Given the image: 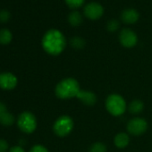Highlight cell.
I'll return each instance as SVG.
<instances>
[{
	"mask_svg": "<svg viewBox=\"0 0 152 152\" xmlns=\"http://www.w3.org/2000/svg\"><path fill=\"white\" fill-rule=\"evenodd\" d=\"M5 112H7V107L4 103L0 102V115L5 113Z\"/></svg>",
	"mask_w": 152,
	"mask_h": 152,
	"instance_id": "cell-25",
	"label": "cell"
},
{
	"mask_svg": "<svg viewBox=\"0 0 152 152\" xmlns=\"http://www.w3.org/2000/svg\"><path fill=\"white\" fill-rule=\"evenodd\" d=\"M77 98L82 103L86 106H93L97 103V96L94 92L90 91H83L81 90L77 95Z\"/></svg>",
	"mask_w": 152,
	"mask_h": 152,
	"instance_id": "cell-10",
	"label": "cell"
},
{
	"mask_svg": "<svg viewBox=\"0 0 152 152\" xmlns=\"http://www.w3.org/2000/svg\"><path fill=\"white\" fill-rule=\"evenodd\" d=\"M121 19L124 23L132 24L139 20V13L132 8H127L121 14Z\"/></svg>",
	"mask_w": 152,
	"mask_h": 152,
	"instance_id": "cell-11",
	"label": "cell"
},
{
	"mask_svg": "<svg viewBox=\"0 0 152 152\" xmlns=\"http://www.w3.org/2000/svg\"><path fill=\"white\" fill-rule=\"evenodd\" d=\"M15 123V116L7 111L0 115V124L5 126H10Z\"/></svg>",
	"mask_w": 152,
	"mask_h": 152,
	"instance_id": "cell-16",
	"label": "cell"
},
{
	"mask_svg": "<svg viewBox=\"0 0 152 152\" xmlns=\"http://www.w3.org/2000/svg\"><path fill=\"white\" fill-rule=\"evenodd\" d=\"M73 129V121L72 119L66 115L59 116L53 125V131L56 135L58 137L67 136Z\"/></svg>",
	"mask_w": 152,
	"mask_h": 152,
	"instance_id": "cell-4",
	"label": "cell"
},
{
	"mask_svg": "<svg viewBox=\"0 0 152 152\" xmlns=\"http://www.w3.org/2000/svg\"><path fill=\"white\" fill-rule=\"evenodd\" d=\"M144 109V104L140 99H134L132 100L130 105L128 106V110L132 115H138L142 112Z\"/></svg>",
	"mask_w": 152,
	"mask_h": 152,
	"instance_id": "cell-13",
	"label": "cell"
},
{
	"mask_svg": "<svg viewBox=\"0 0 152 152\" xmlns=\"http://www.w3.org/2000/svg\"><path fill=\"white\" fill-rule=\"evenodd\" d=\"M64 1L70 8H78L84 4L85 0H64Z\"/></svg>",
	"mask_w": 152,
	"mask_h": 152,
	"instance_id": "cell-20",
	"label": "cell"
},
{
	"mask_svg": "<svg viewBox=\"0 0 152 152\" xmlns=\"http://www.w3.org/2000/svg\"><path fill=\"white\" fill-rule=\"evenodd\" d=\"M119 41L124 48H132L137 44L138 37L131 29H123L119 34Z\"/></svg>",
	"mask_w": 152,
	"mask_h": 152,
	"instance_id": "cell-7",
	"label": "cell"
},
{
	"mask_svg": "<svg viewBox=\"0 0 152 152\" xmlns=\"http://www.w3.org/2000/svg\"><path fill=\"white\" fill-rule=\"evenodd\" d=\"M106 108L112 115L120 116L125 112L127 105L125 99L121 95L113 93L106 99Z\"/></svg>",
	"mask_w": 152,
	"mask_h": 152,
	"instance_id": "cell-3",
	"label": "cell"
},
{
	"mask_svg": "<svg viewBox=\"0 0 152 152\" xmlns=\"http://www.w3.org/2000/svg\"><path fill=\"white\" fill-rule=\"evenodd\" d=\"M30 152H48V150L42 145H35L31 148Z\"/></svg>",
	"mask_w": 152,
	"mask_h": 152,
	"instance_id": "cell-22",
	"label": "cell"
},
{
	"mask_svg": "<svg viewBox=\"0 0 152 152\" xmlns=\"http://www.w3.org/2000/svg\"><path fill=\"white\" fill-rule=\"evenodd\" d=\"M90 152H107V146L103 142H95L91 146Z\"/></svg>",
	"mask_w": 152,
	"mask_h": 152,
	"instance_id": "cell-18",
	"label": "cell"
},
{
	"mask_svg": "<svg viewBox=\"0 0 152 152\" xmlns=\"http://www.w3.org/2000/svg\"><path fill=\"white\" fill-rule=\"evenodd\" d=\"M10 13L7 10H1L0 11V22L1 23H7L10 19Z\"/></svg>",
	"mask_w": 152,
	"mask_h": 152,
	"instance_id": "cell-21",
	"label": "cell"
},
{
	"mask_svg": "<svg viewBox=\"0 0 152 152\" xmlns=\"http://www.w3.org/2000/svg\"><path fill=\"white\" fill-rule=\"evenodd\" d=\"M12 39H13V35L9 30L7 29L0 30V44L7 45L12 41Z\"/></svg>",
	"mask_w": 152,
	"mask_h": 152,
	"instance_id": "cell-15",
	"label": "cell"
},
{
	"mask_svg": "<svg viewBox=\"0 0 152 152\" xmlns=\"http://www.w3.org/2000/svg\"><path fill=\"white\" fill-rule=\"evenodd\" d=\"M83 13L87 18L91 19V20H98L103 15L104 8L99 3L91 2L85 6V7L83 9Z\"/></svg>",
	"mask_w": 152,
	"mask_h": 152,
	"instance_id": "cell-8",
	"label": "cell"
},
{
	"mask_svg": "<svg viewBox=\"0 0 152 152\" xmlns=\"http://www.w3.org/2000/svg\"><path fill=\"white\" fill-rule=\"evenodd\" d=\"M80 91L81 88L77 80L74 78H65L57 83L55 93L61 99H70L77 97Z\"/></svg>",
	"mask_w": 152,
	"mask_h": 152,
	"instance_id": "cell-2",
	"label": "cell"
},
{
	"mask_svg": "<svg viewBox=\"0 0 152 152\" xmlns=\"http://www.w3.org/2000/svg\"><path fill=\"white\" fill-rule=\"evenodd\" d=\"M120 27V23L117 20L115 19H112L110 21L107 22V30L110 32H115Z\"/></svg>",
	"mask_w": 152,
	"mask_h": 152,
	"instance_id": "cell-19",
	"label": "cell"
},
{
	"mask_svg": "<svg viewBox=\"0 0 152 152\" xmlns=\"http://www.w3.org/2000/svg\"><path fill=\"white\" fill-rule=\"evenodd\" d=\"M68 22L73 27L79 26L83 23V15L78 11L71 12L68 15Z\"/></svg>",
	"mask_w": 152,
	"mask_h": 152,
	"instance_id": "cell-14",
	"label": "cell"
},
{
	"mask_svg": "<svg viewBox=\"0 0 152 152\" xmlns=\"http://www.w3.org/2000/svg\"><path fill=\"white\" fill-rule=\"evenodd\" d=\"M148 129V123L140 117H134L127 124V131L130 134L139 136L143 134Z\"/></svg>",
	"mask_w": 152,
	"mask_h": 152,
	"instance_id": "cell-6",
	"label": "cell"
},
{
	"mask_svg": "<svg viewBox=\"0 0 152 152\" xmlns=\"http://www.w3.org/2000/svg\"><path fill=\"white\" fill-rule=\"evenodd\" d=\"M66 46V40L64 34L56 29L48 31L42 39V47L44 50L52 56L60 55Z\"/></svg>",
	"mask_w": 152,
	"mask_h": 152,
	"instance_id": "cell-1",
	"label": "cell"
},
{
	"mask_svg": "<svg viewBox=\"0 0 152 152\" xmlns=\"http://www.w3.org/2000/svg\"><path fill=\"white\" fill-rule=\"evenodd\" d=\"M70 44L75 49H83L85 47L86 42H85L84 39H83L82 37L75 36L70 39Z\"/></svg>",
	"mask_w": 152,
	"mask_h": 152,
	"instance_id": "cell-17",
	"label": "cell"
},
{
	"mask_svg": "<svg viewBox=\"0 0 152 152\" xmlns=\"http://www.w3.org/2000/svg\"><path fill=\"white\" fill-rule=\"evenodd\" d=\"M9 152H25V151H24V149L22 147H20V146H15V147H13L10 149Z\"/></svg>",
	"mask_w": 152,
	"mask_h": 152,
	"instance_id": "cell-24",
	"label": "cell"
},
{
	"mask_svg": "<svg viewBox=\"0 0 152 152\" xmlns=\"http://www.w3.org/2000/svg\"><path fill=\"white\" fill-rule=\"evenodd\" d=\"M8 143L5 140H0V152H7L8 150Z\"/></svg>",
	"mask_w": 152,
	"mask_h": 152,
	"instance_id": "cell-23",
	"label": "cell"
},
{
	"mask_svg": "<svg viewBox=\"0 0 152 152\" xmlns=\"http://www.w3.org/2000/svg\"><path fill=\"white\" fill-rule=\"evenodd\" d=\"M17 125L22 132L25 133H32L37 127L36 117L31 112H23L17 119Z\"/></svg>",
	"mask_w": 152,
	"mask_h": 152,
	"instance_id": "cell-5",
	"label": "cell"
},
{
	"mask_svg": "<svg viewBox=\"0 0 152 152\" xmlns=\"http://www.w3.org/2000/svg\"><path fill=\"white\" fill-rule=\"evenodd\" d=\"M17 85V78L11 72L0 73V88L3 90H13Z\"/></svg>",
	"mask_w": 152,
	"mask_h": 152,
	"instance_id": "cell-9",
	"label": "cell"
},
{
	"mask_svg": "<svg viewBox=\"0 0 152 152\" xmlns=\"http://www.w3.org/2000/svg\"><path fill=\"white\" fill-rule=\"evenodd\" d=\"M130 142V137L125 132H120L116 134L114 138V143L115 145L119 148H124L128 146Z\"/></svg>",
	"mask_w": 152,
	"mask_h": 152,
	"instance_id": "cell-12",
	"label": "cell"
}]
</instances>
